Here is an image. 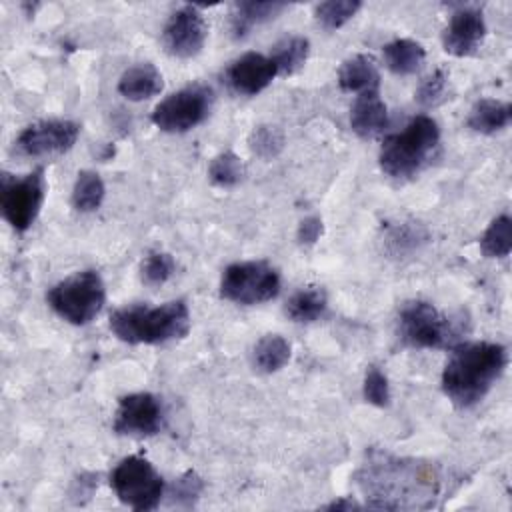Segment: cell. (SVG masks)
Segmentation results:
<instances>
[{
	"instance_id": "cell-18",
	"label": "cell",
	"mask_w": 512,
	"mask_h": 512,
	"mask_svg": "<svg viewBox=\"0 0 512 512\" xmlns=\"http://www.w3.org/2000/svg\"><path fill=\"white\" fill-rule=\"evenodd\" d=\"M338 84L344 92H374L380 90L378 64L368 54H356L338 68Z\"/></svg>"
},
{
	"instance_id": "cell-14",
	"label": "cell",
	"mask_w": 512,
	"mask_h": 512,
	"mask_svg": "<svg viewBox=\"0 0 512 512\" xmlns=\"http://www.w3.org/2000/svg\"><path fill=\"white\" fill-rule=\"evenodd\" d=\"M486 36V22L478 8L462 6L452 16L442 32L444 50L452 56L464 58L474 54Z\"/></svg>"
},
{
	"instance_id": "cell-11",
	"label": "cell",
	"mask_w": 512,
	"mask_h": 512,
	"mask_svg": "<svg viewBox=\"0 0 512 512\" xmlns=\"http://www.w3.org/2000/svg\"><path fill=\"white\" fill-rule=\"evenodd\" d=\"M208 38V24L198 6L186 4L170 14L164 30L162 44L174 58H194L202 52Z\"/></svg>"
},
{
	"instance_id": "cell-17",
	"label": "cell",
	"mask_w": 512,
	"mask_h": 512,
	"mask_svg": "<svg viewBox=\"0 0 512 512\" xmlns=\"http://www.w3.org/2000/svg\"><path fill=\"white\" fill-rule=\"evenodd\" d=\"M164 86L160 70L150 62H138L126 68L118 80V92L132 102L148 100L160 94Z\"/></svg>"
},
{
	"instance_id": "cell-2",
	"label": "cell",
	"mask_w": 512,
	"mask_h": 512,
	"mask_svg": "<svg viewBox=\"0 0 512 512\" xmlns=\"http://www.w3.org/2000/svg\"><path fill=\"white\" fill-rule=\"evenodd\" d=\"M508 352L498 342H460L442 370V390L456 408L476 406L502 376Z\"/></svg>"
},
{
	"instance_id": "cell-6",
	"label": "cell",
	"mask_w": 512,
	"mask_h": 512,
	"mask_svg": "<svg viewBox=\"0 0 512 512\" xmlns=\"http://www.w3.org/2000/svg\"><path fill=\"white\" fill-rule=\"evenodd\" d=\"M462 332V322L424 300L408 302L398 314V334L412 348H454Z\"/></svg>"
},
{
	"instance_id": "cell-5",
	"label": "cell",
	"mask_w": 512,
	"mask_h": 512,
	"mask_svg": "<svg viewBox=\"0 0 512 512\" xmlns=\"http://www.w3.org/2000/svg\"><path fill=\"white\" fill-rule=\"evenodd\" d=\"M106 300V286L96 270H80L56 282L46 292L48 306L68 324L92 322Z\"/></svg>"
},
{
	"instance_id": "cell-15",
	"label": "cell",
	"mask_w": 512,
	"mask_h": 512,
	"mask_svg": "<svg viewBox=\"0 0 512 512\" xmlns=\"http://www.w3.org/2000/svg\"><path fill=\"white\" fill-rule=\"evenodd\" d=\"M276 76L278 70L272 58L260 52H246L226 68L228 86L242 96L260 94Z\"/></svg>"
},
{
	"instance_id": "cell-20",
	"label": "cell",
	"mask_w": 512,
	"mask_h": 512,
	"mask_svg": "<svg viewBox=\"0 0 512 512\" xmlns=\"http://www.w3.org/2000/svg\"><path fill=\"white\" fill-rule=\"evenodd\" d=\"M286 2H238L234 4L230 28L236 38H244L254 26L268 22L270 18L278 16L286 10Z\"/></svg>"
},
{
	"instance_id": "cell-7",
	"label": "cell",
	"mask_w": 512,
	"mask_h": 512,
	"mask_svg": "<svg viewBox=\"0 0 512 512\" xmlns=\"http://www.w3.org/2000/svg\"><path fill=\"white\" fill-rule=\"evenodd\" d=\"M110 486L122 504L138 512L154 510L164 494L162 476L142 456L122 458L110 474Z\"/></svg>"
},
{
	"instance_id": "cell-1",
	"label": "cell",
	"mask_w": 512,
	"mask_h": 512,
	"mask_svg": "<svg viewBox=\"0 0 512 512\" xmlns=\"http://www.w3.org/2000/svg\"><path fill=\"white\" fill-rule=\"evenodd\" d=\"M358 484L366 494L368 508L398 510L430 506L440 480L430 464L372 452L362 464Z\"/></svg>"
},
{
	"instance_id": "cell-24",
	"label": "cell",
	"mask_w": 512,
	"mask_h": 512,
	"mask_svg": "<svg viewBox=\"0 0 512 512\" xmlns=\"http://www.w3.org/2000/svg\"><path fill=\"white\" fill-rule=\"evenodd\" d=\"M310 42L304 36H284L278 40L270 52V58L278 70V74H294L300 70L308 58Z\"/></svg>"
},
{
	"instance_id": "cell-31",
	"label": "cell",
	"mask_w": 512,
	"mask_h": 512,
	"mask_svg": "<svg viewBox=\"0 0 512 512\" xmlns=\"http://www.w3.org/2000/svg\"><path fill=\"white\" fill-rule=\"evenodd\" d=\"M174 258L168 252H150L140 264V278L148 286H160L174 274Z\"/></svg>"
},
{
	"instance_id": "cell-16",
	"label": "cell",
	"mask_w": 512,
	"mask_h": 512,
	"mask_svg": "<svg viewBox=\"0 0 512 512\" xmlns=\"http://www.w3.org/2000/svg\"><path fill=\"white\" fill-rule=\"evenodd\" d=\"M350 126L360 138H374L388 126V108L380 90L362 92L350 108Z\"/></svg>"
},
{
	"instance_id": "cell-25",
	"label": "cell",
	"mask_w": 512,
	"mask_h": 512,
	"mask_svg": "<svg viewBox=\"0 0 512 512\" xmlns=\"http://www.w3.org/2000/svg\"><path fill=\"white\" fill-rule=\"evenodd\" d=\"M106 194V186L102 178L92 170H82L76 176L72 188V206L78 212H94L100 208Z\"/></svg>"
},
{
	"instance_id": "cell-9",
	"label": "cell",
	"mask_w": 512,
	"mask_h": 512,
	"mask_svg": "<svg viewBox=\"0 0 512 512\" xmlns=\"http://www.w3.org/2000/svg\"><path fill=\"white\" fill-rule=\"evenodd\" d=\"M214 94L206 84H190L156 104L152 122L162 132L182 134L202 124L212 108Z\"/></svg>"
},
{
	"instance_id": "cell-32",
	"label": "cell",
	"mask_w": 512,
	"mask_h": 512,
	"mask_svg": "<svg viewBox=\"0 0 512 512\" xmlns=\"http://www.w3.org/2000/svg\"><path fill=\"white\" fill-rule=\"evenodd\" d=\"M446 84H448V76L442 68L434 70L432 74H428L416 88V102L424 108H430V106H436L438 102H442L444 94H446Z\"/></svg>"
},
{
	"instance_id": "cell-3",
	"label": "cell",
	"mask_w": 512,
	"mask_h": 512,
	"mask_svg": "<svg viewBox=\"0 0 512 512\" xmlns=\"http://www.w3.org/2000/svg\"><path fill=\"white\" fill-rule=\"evenodd\" d=\"M112 334L126 344H164L184 338L190 330V310L184 300L160 306L132 304L110 314Z\"/></svg>"
},
{
	"instance_id": "cell-12",
	"label": "cell",
	"mask_w": 512,
	"mask_h": 512,
	"mask_svg": "<svg viewBox=\"0 0 512 512\" xmlns=\"http://www.w3.org/2000/svg\"><path fill=\"white\" fill-rule=\"evenodd\" d=\"M78 134H80V126L76 122L64 120V118H52V120H40L26 126L14 144L22 156L38 158V156L62 154L70 150L78 140Z\"/></svg>"
},
{
	"instance_id": "cell-28",
	"label": "cell",
	"mask_w": 512,
	"mask_h": 512,
	"mask_svg": "<svg viewBox=\"0 0 512 512\" xmlns=\"http://www.w3.org/2000/svg\"><path fill=\"white\" fill-rule=\"evenodd\" d=\"M360 8H362L360 0H328V2H320L314 8V16L322 28L338 30L348 20H352Z\"/></svg>"
},
{
	"instance_id": "cell-22",
	"label": "cell",
	"mask_w": 512,
	"mask_h": 512,
	"mask_svg": "<svg viewBox=\"0 0 512 512\" xmlns=\"http://www.w3.org/2000/svg\"><path fill=\"white\" fill-rule=\"evenodd\" d=\"M290 354H292V348L284 336L266 334L252 348V364L258 372L272 374L288 364Z\"/></svg>"
},
{
	"instance_id": "cell-34",
	"label": "cell",
	"mask_w": 512,
	"mask_h": 512,
	"mask_svg": "<svg viewBox=\"0 0 512 512\" xmlns=\"http://www.w3.org/2000/svg\"><path fill=\"white\" fill-rule=\"evenodd\" d=\"M202 486H204V484H202V478H200L196 472L188 470L186 474H182V476L174 482L170 496H172V500H174L176 504L192 506L194 500L200 496Z\"/></svg>"
},
{
	"instance_id": "cell-36",
	"label": "cell",
	"mask_w": 512,
	"mask_h": 512,
	"mask_svg": "<svg viewBox=\"0 0 512 512\" xmlns=\"http://www.w3.org/2000/svg\"><path fill=\"white\" fill-rule=\"evenodd\" d=\"M324 508H326V510H354V508H360V504H356L354 500L340 498V500H334V502L326 504Z\"/></svg>"
},
{
	"instance_id": "cell-21",
	"label": "cell",
	"mask_w": 512,
	"mask_h": 512,
	"mask_svg": "<svg viewBox=\"0 0 512 512\" xmlns=\"http://www.w3.org/2000/svg\"><path fill=\"white\" fill-rule=\"evenodd\" d=\"M512 120V106L494 98L478 100L468 114V128L480 134H494L504 130Z\"/></svg>"
},
{
	"instance_id": "cell-19",
	"label": "cell",
	"mask_w": 512,
	"mask_h": 512,
	"mask_svg": "<svg viewBox=\"0 0 512 512\" xmlns=\"http://www.w3.org/2000/svg\"><path fill=\"white\" fill-rule=\"evenodd\" d=\"M384 64L398 76L414 74L426 60V50L420 42L410 38H396L382 48Z\"/></svg>"
},
{
	"instance_id": "cell-33",
	"label": "cell",
	"mask_w": 512,
	"mask_h": 512,
	"mask_svg": "<svg viewBox=\"0 0 512 512\" xmlns=\"http://www.w3.org/2000/svg\"><path fill=\"white\" fill-rule=\"evenodd\" d=\"M362 394H364L366 402H370L378 408H384L390 404V384H388L386 374L378 366H370L366 370Z\"/></svg>"
},
{
	"instance_id": "cell-8",
	"label": "cell",
	"mask_w": 512,
	"mask_h": 512,
	"mask_svg": "<svg viewBox=\"0 0 512 512\" xmlns=\"http://www.w3.org/2000/svg\"><path fill=\"white\" fill-rule=\"evenodd\" d=\"M280 292V274L264 260L234 262L224 268L220 278V296L252 306L276 298Z\"/></svg>"
},
{
	"instance_id": "cell-4",
	"label": "cell",
	"mask_w": 512,
	"mask_h": 512,
	"mask_svg": "<svg viewBox=\"0 0 512 512\" xmlns=\"http://www.w3.org/2000/svg\"><path fill=\"white\" fill-rule=\"evenodd\" d=\"M440 144V128L434 118L414 116L402 132L384 138L378 154L380 168L392 178L418 174L434 156Z\"/></svg>"
},
{
	"instance_id": "cell-13",
	"label": "cell",
	"mask_w": 512,
	"mask_h": 512,
	"mask_svg": "<svg viewBox=\"0 0 512 512\" xmlns=\"http://www.w3.org/2000/svg\"><path fill=\"white\" fill-rule=\"evenodd\" d=\"M162 424V402L150 392H134L118 400L112 428L120 436H152L160 432Z\"/></svg>"
},
{
	"instance_id": "cell-30",
	"label": "cell",
	"mask_w": 512,
	"mask_h": 512,
	"mask_svg": "<svg viewBox=\"0 0 512 512\" xmlns=\"http://www.w3.org/2000/svg\"><path fill=\"white\" fill-rule=\"evenodd\" d=\"M248 146L252 154H256L262 160L276 158L284 148V134L278 126L272 124H260L256 126L248 136Z\"/></svg>"
},
{
	"instance_id": "cell-10",
	"label": "cell",
	"mask_w": 512,
	"mask_h": 512,
	"mask_svg": "<svg viewBox=\"0 0 512 512\" xmlns=\"http://www.w3.org/2000/svg\"><path fill=\"white\" fill-rule=\"evenodd\" d=\"M44 202V176L42 170H34L20 178L4 174L0 186V208L4 220L16 230L26 232Z\"/></svg>"
},
{
	"instance_id": "cell-27",
	"label": "cell",
	"mask_w": 512,
	"mask_h": 512,
	"mask_svg": "<svg viewBox=\"0 0 512 512\" xmlns=\"http://www.w3.org/2000/svg\"><path fill=\"white\" fill-rule=\"evenodd\" d=\"M426 230L420 224L404 222L398 226H392L384 238L386 252L394 258H402L406 254H412L426 242Z\"/></svg>"
},
{
	"instance_id": "cell-23",
	"label": "cell",
	"mask_w": 512,
	"mask_h": 512,
	"mask_svg": "<svg viewBox=\"0 0 512 512\" xmlns=\"http://www.w3.org/2000/svg\"><path fill=\"white\" fill-rule=\"evenodd\" d=\"M326 304H328V300H326V292L322 288L306 286L290 296L284 312L292 322L310 324L326 312Z\"/></svg>"
},
{
	"instance_id": "cell-29",
	"label": "cell",
	"mask_w": 512,
	"mask_h": 512,
	"mask_svg": "<svg viewBox=\"0 0 512 512\" xmlns=\"http://www.w3.org/2000/svg\"><path fill=\"white\" fill-rule=\"evenodd\" d=\"M246 174V168H244V162L230 150L226 152H220L212 158L210 166H208V176L210 180L216 184V186H222V188H230V186H236L242 182Z\"/></svg>"
},
{
	"instance_id": "cell-35",
	"label": "cell",
	"mask_w": 512,
	"mask_h": 512,
	"mask_svg": "<svg viewBox=\"0 0 512 512\" xmlns=\"http://www.w3.org/2000/svg\"><path fill=\"white\" fill-rule=\"evenodd\" d=\"M322 236V220L318 216H308L298 224L296 238L302 246H312L320 240Z\"/></svg>"
},
{
	"instance_id": "cell-26",
	"label": "cell",
	"mask_w": 512,
	"mask_h": 512,
	"mask_svg": "<svg viewBox=\"0 0 512 512\" xmlns=\"http://www.w3.org/2000/svg\"><path fill=\"white\" fill-rule=\"evenodd\" d=\"M480 250L488 258H504L512 250V218L508 214L496 216L480 238Z\"/></svg>"
}]
</instances>
